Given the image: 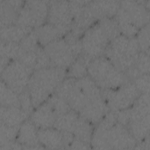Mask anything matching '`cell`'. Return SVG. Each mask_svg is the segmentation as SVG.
I'll return each mask as SVG.
<instances>
[{
  "label": "cell",
  "mask_w": 150,
  "mask_h": 150,
  "mask_svg": "<svg viewBox=\"0 0 150 150\" xmlns=\"http://www.w3.org/2000/svg\"><path fill=\"white\" fill-rule=\"evenodd\" d=\"M33 29L16 23L1 28V41L19 43Z\"/></svg>",
  "instance_id": "44dd1931"
},
{
  "label": "cell",
  "mask_w": 150,
  "mask_h": 150,
  "mask_svg": "<svg viewBox=\"0 0 150 150\" xmlns=\"http://www.w3.org/2000/svg\"><path fill=\"white\" fill-rule=\"evenodd\" d=\"M24 2L22 1H0L1 28L16 23Z\"/></svg>",
  "instance_id": "2e32d148"
},
{
  "label": "cell",
  "mask_w": 150,
  "mask_h": 150,
  "mask_svg": "<svg viewBox=\"0 0 150 150\" xmlns=\"http://www.w3.org/2000/svg\"><path fill=\"white\" fill-rule=\"evenodd\" d=\"M66 101L71 110L93 125H97L110 111L101 90L88 76L74 80Z\"/></svg>",
  "instance_id": "6da1fadb"
},
{
  "label": "cell",
  "mask_w": 150,
  "mask_h": 150,
  "mask_svg": "<svg viewBox=\"0 0 150 150\" xmlns=\"http://www.w3.org/2000/svg\"><path fill=\"white\" fill-rule=\"evenodd\" d=\"M29 117L20 107L1 106V124L10 127H19Z\"/></svg>",
  "instance_id": "ffe728a7"
},
{
  "label": "cell",
  "mask_w": 150,
  "mask_h": 150,
  "mask_svg": "<svg viewBox=\"0 0 150 150\" xmlns=\"http://www.w3.org/2000/svg\"><path fill=\"white\" fill-rule=\"evenodd\" d=\"M38 140L40 144L47 149H64L62 132L53 128L39 129Z\"/></svg>",
  "instance_id": "e0dca14e"
},
{
  "label": "cell",
  "mask_w": 150,
  "mask_h": 150,
  "mask_svg": "<svg viewBox=\"0 0 150 150\" xmlns=\"http://www.w3.org/2000/svg\"><path fill=\"white\" fill-rule=\"evenodd\" d=\"M73 15L69 1H49V12L46 22L60 29L70 32L73 24Z\"/></svg>",
  "instance_id": "4fadbf2b"
},
{
  "label": "cell",
  "mask_w": 150,
  "mask_h": 150,
  "mask_svg": "<svg viewBox=\"0 0 150 150\" xmlns=\"http://www.w3.org/2000/svg\"><path fill=\"white\" fill-rule=\"evenodd\" d=\"M33 71L32 68L15 59L9 63L1 71V81L19 94L27 88Z\"/></svg>",
  "instance_id": "8fae6325"
},
{
  "label": "cell",
  "mask_w": 150,
  "mask_h": 150,
  "mask_svg": "<svg viewBox=\"0 0 150 150\" xmlns=\"http://www.w3.org/2000/svg\"><path fill=\"white\" fill-rule=\"evenodd\" d=\"M66 77V70L62 68L49 67L35 70L27 87L34 109L47 100Z\"/></svg>",
  "instance_id": "5b68a950"
},
{
  "label": "cell",
  "mask_w": 150,
  "mask_h": 150,
  "mask_svg": "<svg viewBox=\"0 0 150 150\" xmlns=\"http://www.w3.org/2000/svg\"><path fill=\"white\" fill-rule=\"evenodd\" d=\"M19 47V43L1 41V71L9 63L17 59Z\"/></svg>",
  "instance_id": "d4e9b609"
},
{
  "label": "cell",
  "mask_w": 150,
  "mask_h": 150,
  "mask_svg": "<svg viewBox=\"0 0 150 150\" xmlns=\"http://www.w3.org/2000/svg\"><path fill=\"white\" fill-rule=\"evenodd\" d=\"M93 125V124L80 117L71 132L74 137V139L91 145V140L94 128Z\"/></svg>",
  "instance_id": "7402d4cb"
},
{
  "label": "cell",
  "mask_w": 150,
  "mask_h": 150,
  "mask_svg": "<svg viewBox=\"0 0 150 150\" xmlns=\"http://www.w3.org/2000/svg\"><path fill=\"white\" fill-rule=\"evenodd\" d=\"M49 67H52L50 60L43 47L40 46L37 52V59L35 70L41 69Z\"/></svg>",
  "instance_id": "f546056e"
},
{
  "label": "cell",
  "mask_w": 150,
  "mask_h": 150,
  "mask_svg": "<svg viewBox=\"0 0 150 150\" xmlns=\"http://www.w3.org/2000/svg\"><path fill=\"white\" fill-rule=\"evenodd\" d=\"M19 99L21 108L30 116L34 110V107L28 88L19 94Z\"/></svg>",
  "instance_id": "f1b7e54d"
},
{
  "label": "cell",
  "mask_w": 150,
  "mask_h": 150,
  "mask_svg": "<svg viewBox=\"0 0 150 150\" xmlns=\"http://www.w3.org/2000/svg\"><path fill=\"white\" fill-rule=\"evenodd\" d=\"M101 94L109 110L118 111L131 107L141 93L132 81H128L116 89L101 90Z\"/></svg>",
  "instance_id": "30bf717a"
},
{
  "label": "cell",
  "mask_w": 150,
  "mask_h": 150,
  "mask_svg": "<svg viewBox=\"0 0 150 150\" xmlns=\"http://www.w3.org/2000/svg\"><path fill=\"white\" fill-rule=\"evenodd\" d=\"M80 116L74 110L69 111L59 116L55 121L53 128L62 131L72 132Z\"/></svg>",
  "instance_id": "cb8c5ba5"
},
{
  "label": "cell",
  "mask_w": 150,
  "mask_h": 150,
  "mask_svg": "<svg viewBox=\"0 0 150 150\" xmlns=\"http://www.w3.org/2000/svg\"><path fill=\"white\" fill-rule=\"evenodd\" d=\"M1 106L20 107L19 94L1 81Z\"/></svg>",
  "instance_id": "484cf974"
},
{
  "label": "cell",
  "mask_w": 150,
  "mask_h": 150,
  "mask_svg": "<svg viewBox=\"0 0 150 150\" xmlns=\"http://www.w3.org/2000/svg\"><path fill=\"white\" fill-rule=\"evenodd\" d=\"M148 1H123L114 17L120 32L128 38H135L139 30L149 23Z\"/></svg>",
  "instance_id": "277c9868"
},
{
  "label": "cell",
  "mask_w": 150,
  "mask_h": 150,
  "mask_svg": "<svg viewBox=\"0 0 150 150\" xmlns=\"http://www.w3.org/2000/svg\"><path fill=\"white\" fill-rule=\"evenodd\" d=\"M130 110V119L127 128L139 142L149 135V94H141Z\"/></svg>",
  "instance_id": "ba28073f"
},
{
  "label": "cell",
  "mask_w": 150,
  "mask_h": 150,
  "mask_svg": "<svg viewBox=\"0 0 150 150\" xmlns=\"http://www.w3.org/2000/svg\"><path fill=\"white\" fill-rule=\"evenodd\" d=\"M59 116L52 104L46 100L33 110L29 119L39 129L53 127Z\"/></svg>",
  "instance_id": "5bb4252c"
},
{
  "label": "cell",
  "mask_w": 150,
  "mask_h": 150,
  "mask_svg": "<svg viewBox=\"0 0 150 150\" xmlns=\"http://www.w3.org/2000/svg\"><path fill=\"white\" fill-rule=\"evenodd\" d=\"M47 1H28L20 10L16 24L35 29L47 21L49 12Z\"/></svg>",
  "instance_id": "7c38bea8"
},
{
  "label": "cell",
  "mask_w": 150,
  "mask_h": 150,
  "mask_svg": "<svg viewBox=\"0 0 150 150\" xmlns=\"http://www.w3.org/2000/svg\"><path fill=\"white\" fill-rule=\"evenodd\" d=\"M90 61L86 56L80 54L66 70V77L78 79L87 76V67Z\"/></svg>",
  "instance_id": "603a6c76"
},
{
  "label": "cell",
  "mask_w": 150,
  "mask_h": 150,
  "mask_svg": "<svg viewBox=\"0 0 150 150\" xmlns=\"http://www.w3.org/2000/svg\"><path fill=\"white\" fill-rule=\"evenodd\" d=\"M43 49L52 67L67 70L81 53V42L71 45L64 37L49 43Z\"/></svg>",
  "instance_id": "9c48e42d"
},
{
  "label": "cell",
  "mask_w": 150,
  "mask_h": 150,
  "mask_svg": "<svg viewBox=\"0 0 150 150\" xmlns=\"http://www.w3.org/2000/svg\"><path fill=\"white\" fill-rule=\"evenodd\" d=\"M120 34L114 18H105L97 21L81 36V54L90 60L103 56L111 41Z\"/></svg>",
  "instance_id": "3957f363"
},
{
  "label": "cell",
  "mask_w": 150,
  "mask_h": 150,
  "mask_svg": "<svg viewBox=\"0 0 150 150\" xmlns=\"http://www.w3.org/2000/svg\"><path fill=\"white\" fill-rule=\"evenodd\" d=\"M135 38L140 51L149 54V23L139 30Z\"/></svg>",
  "instance_id": "83f0119b"
},
{
  "label": "cell",
  "mask_w": 150,
  "mask_h": 150,
  "mask_svg": "<svg viewBox=\"0 0 150 150\" xmlns=\"http://www.w3.org/2000/svg\"><path fill=\"white\" fill-rule=\"evenodd\" d=\"M35 31L39 44L43 47L53 41L64 37L68 33L65 30L48 22H46L40 27L35 29Z\"/></svg>",
  "instance_id": "d6986e66"
},
{
  "label": "cell",
  "mask_w": 150,
  "mask_h": 150,
  "mask_svg": "<svg viewBox=\"0 0 150 150\" xmlns=\"http://www.w3.org/2000/svg\"><path fill=\"white\" fill-rule=\"evenodd\" d=\"M137 144L127 127L117 121L115 112L111 111L94 128L91 140L93 149H134Z\"/></svg>",
  "instance_id": "7a4b0ae2"
},
{
  "label": "cell",
  "mask_w": 150,
  "mask_h": 150,
  "mask_svg": "<svg viewBox=\"0 0 150 150\" xmlns=\"http://www.w3.org/2000/svg\"><path fill=\"white\" fill-rule=\"evenodd\" d=\"M132 82L141 94H149V74H143Z\"/></svg>",
  "instance_id": "4dcf8cb0"
},
{
  "label": "cell",
  "mask_w": 150,
  "mask_h": 150,
  "mask_svg": "<svg viewBox=\"0 0 150 150\" xmlns=\"http://www.w3.org/2000/svg\"><path fill=\"white\" fill-rule=\"evenodd\" d=\"M0 145H5L16 140L19 127H10L1 124Z\"/></svg>",
  "instance_id": "4316f807"
},
{
  "label": "cell",
  "mask_w": 150,
  "mask_h": 150,
  "mask_svg": "<svg viewBox=\"0 0 150 150\" xmlns=\"http://www.w3.org/2000/svg\"><path fill=\"white\" fill-rule=\"evenodd\" d=\"M140 52L135 37L128 38L120 34L111 41L104 56L125 73L134 64Z\"/></svg>",
  "instance_id": "52a82bcc"
},
{
  "label": "cell",
  "mask_w": 150,
  "mask_h": 150,
  "mask_svg": "<svg viewBox=\"0 0 150 150\" xmlns=\"http://www.w3.org/2000/svg\"><path fill=\"white\" fill-rule=\"evenodd\" d=\"M120 2L117 1H89L88 6L94 17L98 21L105 18H114L119 9Z\"/></svg>",
  "instance_id": "ac0fdd59"
},
{
  "label": "cell",
  "mask_w": 150,
  "mask_h": 150,
  "mask_svg": "<svg viewBox=\"0 0 150 150\" xmlns=\"http://www.w3.org/2000/svg\"><path fill=\"white\" fill-rule=\"evenodd\" d=\"M38 131L31 120L27 119L21 125L16 141L22 146L23 149H43L44 148L38 140Z\"/></svg>",
  "instance_id": "9a60e30c"
},
{
  "label": "cell",
  "mask_w": 150,
  "mask_h": 150,
  "mask_svg": "<svg viewBox=\"0 0 150 150\" xmlns=\"http://www.w3.org/2000/svg\"><path fill=\"white\" fill-rule=\"evenodd\" d=\"M87 74L101 90L116 89L129 81L125 74L104 55L90 61Z\"/></svg>",
  "instance_id": "8992f818"
}]
</instances>
